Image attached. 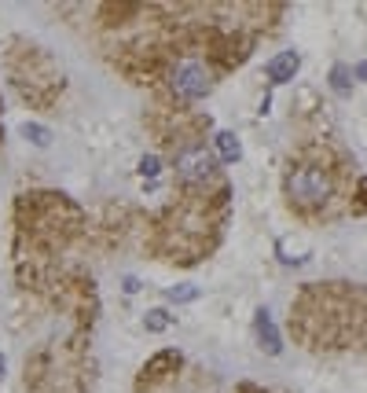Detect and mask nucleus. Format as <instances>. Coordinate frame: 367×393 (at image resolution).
I'll return each instance as SVG.
<instances>
[{
    "mask_svg": "<svg viewBox=\"0 0 367 393\" xmlns=\"http://www.w3.org/2000/svg\"><path fill=\"white\" fill-rule=\"evenodd\" d=\"M169 323H172V320H169V313H165V309H150V313L143 316V327H147L150 335H162Z\"/></svg>",
    "mask_w": 367,
    "mask_h": 393,
    "instance_id": "9",
    "label": "nucleus"
},
{
    "mask_svg": "<svg viewBox=\"0 0 367 393\" xmlns=\"http://www.w3.org/2000/svg\"><path fill=\"white\" fill-rule=\"evenodd\" d=\"M297 67H301V55H297V52H279L268 67H265V74H268L272 85H287V81H294Z\"/></svg>",
    "mask_w": 367,
    "mask_h": 393,
    "instance_id": "5",
    "label": "nucleus"
},
{
    "mask_svg": "<svg viewBox=\"0 0 367 393\" xmlns=\"http://www.w3.org/2000/svg\"><path fill=\"white\" fill-rule=\"evenodd\" d=\"M213 147H217V158H224V162H239V155H243V144L235 133H217Z\"/></svg>",
    "mask_w": 367,
    "mask_h": 393,
    "instance_id": "6",
    "label": "nucleus"
},
{
    "mask_svg": "<svg viewBox=\"0 0 367 393\" xmlns=\"http://www.w3.org/2000/svg\"><path fill=\"white\" fill-rule=\"evenodd\" d=\"M165 298H169L172 305L195 301V298H199V287H191V283H180V287H169V291H165Z\"/></svg>",
    "mask_w": 367,
    "mask_h": 393,
    "instance_id": "10",
    "label": "nucleus"
},
{
    "mask_svg": "<svg viewBox=\"0 0 367 393\" xmlns=\"http://www.w3.org/2000/svg\"><path fill=\"white\" fill-rule=\"evenodd\" d=\"M0 375H4V353H0Z\"/></svg>",
    "mask_w": 367,
    "mask_h": 393,
    "instance_id": "14",
    "label": "nucleus"
},
{
    "mask_svg": "<svg viewBox=\"0 0 367 393\" xmlns=\"http://www.w3.org/2000/svg\"><path fill=\"white\" fill-rule=\"evenodd\" d=\"M287 195H290V203L305 206V210L323 206V203L331 199V177H327V173H323L319 166H301V169L290 173Z\"/></svg>",
    "mask_w": 367,
    "mask_h": 393,
    "instance_id": "1",
    "label": "nucleus"
},
{
    "mask_svg": "<svg viewBox=\"0 0 367 393\" xmlns=\"http://www.w3.org/2000/svg\"><path fill=\"white\" fill-rule=\"evenodd\" d=\"M213 166H217V155L206 147H184L180 155H177V173H180V181L187 184H195V181H206Z\"/></svg>",
    "mask_w": 367,
    "mask_h": 393,
    "instance_id": "3",
    "label": "nucleus"
},
{
    "mask_svg": "<svg viewBox=\"0 0 367 393\" xmlns=\"http://www.w3.org/2000/svg\"><path fill=\"white\" fill-rule=\"evenodd\" d=\"M169 89L177 99L195 103L209 92V74H206V67H199V63H180V67L169 74Z\"/></svg>",
    "mask_w": 367,
    "mask_h": 393,
    "instance_id": "2",
    "label": "nucleus"
},
{
    "mask_svg": "<svg viewBox=\"0 0 367 393\" xmlns=\"http://www.w3.org/2000/svg\"><path fill=\"white\" fill-rule=\"evenodd\" d=\"M158 173H162V162H158V155H143V158H140V177H150V181H155Z\"/></svg>",
    "mask_w": 367,
    "mask_h": 393,
    "instance_id": "12",
    "label": "nucleus"
},
{
    "mask_svg": "<svg viewBox=\"0 0 367 393\" xmlns=\"http://www.w3.org/2000/svg\"><path fill=\"white\" fill-rule=\"evenodd\" d=\"M360 81H367V63H356V70H353Z\"/></svg>",
    "mask_w": 367,
    "mask_h": 393,
    "instance_id": "13",
    "label": "nucleus"
},
{
    "mask_svg": "<svg viewBox=\"0 0 367 393\" xmlns=\"http://www.w3.org/2000/svg\"><path fill=\"white\" fill-rule=\"evenodd\" d=\"M253 335H257V345H261L268 357H279V353H283V338H279V331H275V323H272V313H268V309H257V313H253Z\"/></svg>",
    "mask_w": 367,
    "mask_h": 393,
    "instance_id": "4",
    "label": "nucleus"
},
{
    "mask_svg": "<svg viewBox=\"0 0 367 393\" xmlns=\"http://www.w3.org/2000/svg\"><path fill=\"white\" fill-rule=\"evenodd\" d=\"M349 77H353V70L345 67V63H338V67L331 70V89H334L338 96H349V89H353V81H349Z\"/></svg>",
    "mask_w": 367,
    "mask_h": 393,
    "instance_id": "7",
    "label": "nucleus"
},
{
    "mask_svg": "<svg viewBox=\"0 0 367 393\" xmlns=\"http://www.w3.org/2000/svg\"><path fill=\"white\" fill-rule=\"evenodd\" d=\"M165 364H180V357H177V353H158L155 360H150V364L143 367V375H158V371H162Z\"/></svg>",
    "mask_w": 367,
    "mask_h": 393,
    "instance_id": "11",
    "label": "nucleus"
},
{
    "mask_svg": "<svg viewBox=\"0 0 367 393\" xmlns=\"http://www.w3.org/2000/svg\"><path fill=\"white\" fill-rule=\"evenodd\" d=\"M23 136H26L30 144H37V147H48V144H52V129H48V125H37V122H26V125H23Z\"/></svg>",
    "mask_w": 367,
    "mask_h": 393,
    "instance_id": "8",
    "label": "nucleus"
}]
</instances>
